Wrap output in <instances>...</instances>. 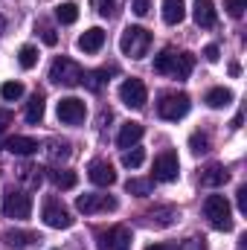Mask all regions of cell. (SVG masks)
Wrapping results in <instances>:
<instances>
[{"label": "cell", "instance_id": "2e32d148", "mask_svg": "<svg viewBox=\"0 0 247 250\" xmlns=\"http://www.w3.org/2000/svg\"><path fill=\"white\" fill-rule=\"evenodd\" d=\"M143 123H125L120 128V137H117V143H120V148H131V146H137L140 140H143Z\"/></svg>", "mask_w": 247, "mask_h": 250}, {"label": "cell", "instance_id": "f35d334b", "mask_svg": "<svg viewBox=\"0 0 247 250\" xmlns=\"http://www.w3.org/2000/svg\"><path fill=\"white\" fill-rule=\"evenodd\" d=\"M145 250H181L178 245H172V242H160V245H148Z\"/></svg>", "mask_w": 247, "mask_h": 250}, {"label": "cell", "instance_id": "8fae6325", "mask_svg": "<svg viewBox=\"0 0 247 250\" xmlns=\"http://www.w3.org/2000/svg\"><path fill=\"white\" fill-rule=\"evenodd\" d=\"M84 117H87V108H84V102L82 99H76V96H67L59 102V120L67 125H79L84 123Z\"/></svg>", "mask_w": 247, "mask_h": 250}, {"label": "cell", "instance_id": "6da1fadb", "mask_svg": "<svg viewBox=\"0 0 247 250\" xmlns=\"http://www.w3.org/2000/svg\"><path fill=\"white\" fill-rule=\"evenodd\" d=\"M192 67H195V56H192V53L163 50V53L154 59V70L163 73V76H172V79H189Z\"/></svg>", "mask_w": 247, "mask_h": 250}, {"label": "cell", "instance_id": "ffe728a7", "mask_svg": "<svg viewBox=\"0 0 247 250\" xmlns=\"http://www.w3.org/2000/svg\"><path fill=\"white\" fill-rule=\"evenodd\" d=\"M23 117H26L29 125H38L44 120V96H41V93H35V96L26 102V114H23Z\"/></svg>", "mask_w": 247, "mask_h": 250}, {"label": "cell", "instance_id": "7402d4cb", "mask_svg": "<svg viewBox=\"0 0 247 250\" xmlns=\"http://www.w3.org/2000/svg\"><path fill=\"white\" fill-rule=\"evenodd\" d=\"M56 21L64 23V26L76 23V21H79V6H76V3H59V6H56Z\"/></svg>", "mask_w": 247, "mask_h": 250}, {"label": "cell", "instance_id": "8d00e7d4", "mask_svg": "<svg viewBox=\"0 0 247 250\" xmlns=\"http://www.w3.org/2000/svg\"><path fill=\"white\" fill-rule=\"evenodd\" d=\"M186 250H206V239H204V236H195V239H189Z\"/></svg>", "mask_w": 247, "mask_h": 250}, {"label": "cell", "instance_id": "5b68a950", "mask_svg": "<svg viewBox=\"0 0 247 250\" xmlns=\"http://www.w3.org/2000/svg\"><path fill=\"white\" fill-rule=\"evenodd\" d=\"M82 76H84V70L73 62V59H67V56L56 59L53 67H50V79H53L56 84H64V87H76V84H82Z\"/></svg>", "mask_w": 247, "mask_h": 250}, {"label": "cell", "instance_id": "ba28073f", "mask_svg": "<svg viewBox=\"0 0 247 250\" xmlns=\"http://www.w3.org/2000/svg\"><path fill=\"white\" fill-rule=\"evenodd\" d=\"M3 212H6V218H29L32 198L23 192H6L3 195Z\"/></svg>", "mask_w": 247, "mask_h": 250}, {"label": "cell", "instance_id": "9c48e42d", "mask_svg": "<svg viewBox=\"0 0 247 250\" xmlns=\"http://www.w3.org/2000/svg\"><path fill=\"white\" fill-rule=\"evenodd\" d=\"M120 99H123L128 108H143L148 102V90L140 79H125L120 84Z\"/></svg>", "mask_w": 247, "mask_h": 250}, {"label": "cell", "instance_id": "3957f363", "mask_svg": "<svg viewBox=\"0 0 247 250\" xmlns=\"http://www.w3.org/2000/svg\"><path fill=\"white\" fill-rule=\"evenodd\" d=\"M204 212H206V218H209V224L215 227V230H230L233 227V215H230V201L224 198V195H209L206 198V204H204Z\"/></svg>", "mask_w": 247, "mask_h": 250}, {"label": "cell", "instance_id": "1f68e13d", "mask_svg": "<svg viewBox=\"0 0 247 250\" xmlns=\"http://www.w3.org/2000/svg\"><path fill=\"white\" fill-rule=\"evenodd\" d=\"M3 239H6V242H9L12 248H23V245H26L23 239H32V236H26V233H15V230H9V233H6Z\"/></svg>", "mask_w": 247, "mask_h": 250}, {"label": "cell", "instance_id": "f546056e", "mask_svg": "<svg viewBox=\"0 0 247 250\" xmlns=\"http://www.w3.org/2000/svg\"><path fill=\"white\" fill-rule=\"evenodd\" d=\"M224 9L230 12V18H242L247 9V0H224Z\"/></svg>", "mask_w": 247, "mask_h": 250}, {"label": "cell", "instance_id": "7a4b0ae2", "mask_svg": "<svg viewBox=\"0 0 247 250\" xmlns=\"http://www.w3.org/2000/svg\"><path fill=\"white\" fill-rule=\"evenodd\" d=\"M148 47H151V32L143 26H128L120 38V50L128 59H145Z\"/></svg>", "mask_w": 247, "mask_h": 250}, {"label": "cell", "instance_id": "83f0119b", "mask_svg": "<svg viewBox=\"0 0 247 250\" xmlns=\"http://www.w3.org/2000/svg\"><path fill=\"white\" fill-rule=\"evenodd\" d=\"M0 96H3L6 102H15V99L23 96V84H21V82H3V84H0Z\"/></svg>", "mask_w": 247, "mask_h": 250}, {"label": "cell", "instance_id": "e575fe53", "mask_svg": "<svg viewBox=\"0 0 247 250\" xmlns=\"http://www.w3.org/2000/svg\"><path fill=\"white\" fill-rule=\"evenodd\" d=\"M41 38H44V44H50V47H56V44H59V35H56L50 26H41Z\"/></svg>", "mask_w": 247, "mask_h": 250}, {"label": "cell", "instance_id": "9a60e30c", "mask_svg": "<svg viewBox=\"0 0 247 250\" xmlns=\"http://www.w3.org/2000/svg\"><path fill=\"white\" fill-rule=\"evenodd\" d=\"M102 44H105V32H102L99 26H90L87 32L79 35V50H82V53H99Z\"/></svg>", "mask_w": 247, "mask_h": 250}, {"label": "cell", "instance_id": "d4e9b609", "mask_svg": "<svg viewBox=\"0 0 247 250\" xmlns=\"http://www.w3.org/2000/svg\"><path fill=\"white\" fill-rule=\"evenodd\" d=\"M143 160H145V151H143L140 146H131V151H125L123 154V166L125 169H140Z\"/></svg>", "mask_w": 247, "mask_h": 250}, {"label": "cell", "instance_id": "7c38bea8", "mask_svg": "<svg viewBox=\"0 0 247 250\" xmlns=\"http://www.w3.org/2000/svg\"><path fill=\"white\" fill-rule=\"evenodd\" d=\"M87 178H90L96 187H114V184H117V172H114V166L105 163V160H93L90 169H87Z\"/></svg>", "mask_w": 247, "mask_h": 250}, {"label": "cell", "instance_id": "5bb4252c", "mask_svg": "<svg viewBox=\"0 0 247 250\" xmlns=\"http://www.w3.org/2000/svg\"><path fill=\"white\" fill-rule=\"evenodd\" d=\"M102 239H105V242H102V248H111V250H128V248H131V230L123 227V224L111 227Z\"/></svg>", "mask_w": 247, "mask_h": 250}, {"label": "cell", "instance_id": "ac0fdd59", "mask_svg": "<svg viewBox=\"0 0 247 250\" xmlns=\"http://www.w3.org/2000/svg\"><path fill=\"white\" fill-rule=\"evenodd\" d=\"M186 18V9H184V0H163V21L166 23H181Z\"/></svg>", "mask_w": 247, "mask_h": 250}, {"label": "cell", "instance_id": "cb8c5ba5", "mask_svg": "<svg viewBox=\"0 0 247 250\" xmlns=\"http://www.w3.org/2000/svg\"><path fill=\"white\" fill-rule=\"evenodd\" d=\"M125 189L131 192V195H151V189H154V181L151 178H131Z\"/></svg>", "mask_w": 247, "mask_h": 250}, {"label": "cell", "instance_id": "74e56055", "mask_svg": "<svg viewBox=\"0 0 247 250\" xmlns=\"http://www.w3.org/2000/svg\"><path fill=\"white\" fill-rule=\"evenodd\" d=\"M239 209L247 212V187H239Z\"/></svg>", "mask_w": 247, "mask_h": 250}, {"label": "cell", "instance_id": "4fadbf2b", "mask_svg": "<svg viewBox=\"0 0 247 250\" xmlns=\"http://www.w3.org/2000/svg\"><path fill=\"white\" fill-rule=\"evenodd\" d=\"M192 18H195L198 26L212 29L215 21H218V15H215V3H212V0H195V6H192Z\"/></svg>", "mask_w": 247, "mask_h": 250}, {"label": "cell", "instance_id": "4316f807", "mask_svg": "<svg viewBox=\"0 0 247 250\" xmlns=\"http://www.w3.org/2000/svg\"><path fill=\"white\" fill-rule=\"evenodd\" d=\"M105 76H108V70H93V73H84V76H82V84H84L87 90H99V87L105 84Z\"/></svg>", "mask_w": 247, "mask_h": 250}, {"label": "cell", "instance_id": "44dd1931", "mask_svg": "<svg viewBox=\"0 0 247 250\" xmlns=\"http://www.w3.org/2000/svg\"><path fill=\"white\" fill-rule=\"evenodd\" d=\"M230 102H233V90H227V87H212V90L206 93V105L215 108V111H218V108H227Z\"/></svg>", "mask_w": 247, "mask_h": 250}, {"label": "cell", "instance_id": "8992f818", "mask_svg": "<svg viewBox=\"0 0 247 250\" xmlns=\"http://www.w3.org/2000/svg\"><path fill=\"white\" fill-rule=\"evenodd\" d=\"M41 218H44V224L53 227V230H67V227H73V215L64 209V204H59L56 198H50V201L44 204Z\"/></svg>", "mask_w": 247, "mask_h": 250}, {"label": "cell", "instance_id": "d590c367", "mask_svg": "<svg viewBox=\"0 0 247 250\" xmlns=\"http://www.w3.org/2000/svg\"><path fill=\"white\" fill-rule=\"evenodd\" d=\"M204 59H206V62H218V59H221V50H218V47H215V44H209V47H206V50H204Z\"/></svg>", "mask_w": 247, "mask_h": 250}, {"label": "cell", "instance_id": "484cf974", "mask_svg": "<svg viewBox=\"0 0 247 250\" xmlns=\"http://www.w3.org/2000/svg\"><path fill=\"white\" fill-rule=\"evenodd\" d=\"M18 64H21L23 70H32V67L38 64V50H35V47H29V44H26V47H21V50H18Z\"/></svg>", "mask_w": 247, "mask_h": 250}, {"label": "cell", "instance_id": "30bf717a", "mask_svg": "<svg viewBox=\"0 0 247 250\" xmlns=\"http://www.w3.org/2000/svg\"><path fill=\"white\" fill-rule=\"evenodd\" d=\"M76 207H79V212H87V215H90V212H99V209H117V198L84 192V195L76 198Z\"/></svg>", "mask_w": 247, "mask_h": 250}, {"label": "cell", "instance_id": "277c9868", "mask_svg": "<svg viewBox=\"0 0 247 250\" xmlns=\"http://www.w3.org/2000/svg\"><path fill=\"white\" fill-rule=\"evenodd\" d=\"M189 108H192V102H189L186 93H163L160 102H157V114L163 120H169V123L184 120L186 114H189Z\"/></svg>", "mask_w": 247, "mask_h": 250}, {"label": "cell", "instance_id": "52a82bcc", "mask_svg": "<svg viewBox=\"0 0 247 250\" xmlns=\"http://www.w3.org/2000/svg\"><path fill=\"white\" fill-rule=\"evenodd\" d=\"M178 175H181V160L175 151H163L160 157H154V181L172 184L178 181Z\"/></svg>", "mask_w": 247, "mask_h": 250}, {"label": "cell", "instance_id": "ab89813d", "mask_svg": "<svg viewBox=\"0 0 247 250\" xmlns=\"http://www.w3.org/2000/svg\"><path fill=\"white\" fill-rule=\"evenodd\" d=\"M9 123H12V114H9V111H0V134L6 131V125Z\"/></svg>", "mask_w": 247, "mask_h": 250}, {"label": "cell", "instance_id": "4dcf8cb0", "mask_svg": "<svg viewBox=\"0 0 247 250\" xmlns=\"http://www.w3.org/2000/svg\"><path fill=\"white\" fill-rule=\"evenodd\" d=\"M50 157H53V160H67V157H70V146H67V143H53Z\"/></svg>", "mask_w": 247, "mask_h": 250}, {"label": "cell", "instance_id": "e0dca14e", "mask_svg": "<svg viewBox=\"0 0 247 250\" xmlns=\"http://www.w3.org/2000/svg\"><path fill=\"white\" fill-rule=\"evenodd\" d=\"M6 148L12 154H18V157H29V154L38 151V140H32V137H12Z\"/></svg>", "mask_w": 247, "mask_h": 250}, {"label": "cell", "instance_id": "836d02e7", "mask_svg": "<svg viewBox=\"0 0 247 250\" xmlns=\"http://www.w3.org/2000/svg\"><path fill=\"white\" fill-rule=\"evenodd\" d=\"M131 9L143 18V15H148V9H151V0H131Z\"/></svg>", "mask_w": 247, "mask_h": 250}, {"label": "cell", "instance_id": "603a6c76", "mask_svg": "<svg viewBox=\"0 0 247 250\" xmlns=\"http://www.w3.org/2000/svg\"><path fill=\"white\" fill-rule=\"evenodd\" d=\"M50 178H53V184L59 189H73L79 184V178H76V172H70V169H56V172H50Z\"/></svg>", "mask_w": 247, "mask_h": 250}, {"label": "cell", "instance_id": "f1b7e54d", "mask_svg": "<svg viewBox=\"0 0 247 250\" xmlns=\"http://www.w3.org/2000/svg\"><path fill=\"white\" fill-rule=\"evenodd\" d=\"M189 148H192L195 154H206V151H209V137H206V134H192V137H189Z\"/></svg>", "mask_w": 247, "mask_h": 250}, {"label": "cell", "instance_id": "d6986e66", "mask_svg": "<svg viewBox=\"0 0 247 250\" xmlns=\"http://www.w3.org/2000/svg\"><path fill=\"white\" fill-rule=\"evenodd\" d=\"M230 181V172L224 169V166H209L204 175H201V184L204 187H221V184H227Z\"/></svg>", "mask_w": 247, "mask_h": 250}, {"label": "cell", "instance_id": "d6a6232c", "mask_svg": "<svg viewBox=\"0 0 247 250\" xmlns=\"http://www.w3.org/2000/svg\"><path fill=\"white\" fill-rule=\"evenodd\" d=\"M90 3H93V9H96V12H99V15H102V18H108V15H111V9H114V3H117V0H90Z\"/></svg>", "mask_w": 247, "mask_h": 250}]
</instances>
